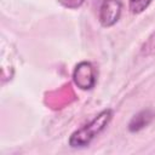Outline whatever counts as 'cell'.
<instances>
[{"instance_id":"obj_3","label":"cell","mask_w":155,"mask_h":155,"mask_svg":"<svg viewBox=\"0 0 155 155\" xmlns=\"http://www.w3.org/2000/svg\"><path fill=\"white\" fill-rule=\"evenodd\" d=\"M121 11L122 4L120 2V0H103L98 13L101 25L104 28H109L116 24L120 19Z\"/></svg>"},{"instance_id":"obj_7","label":"cell","mask_w":155,"mask_h":155,"mask_svg":"<svg viewBox=\"0 0 155 155\" xmlns=\"http://www.w3.org/2000/svg\"><path fill=\"white\" fill-rule=\"evenodd\" d=\"M57 1L61 6L68 10H76L80 6H82L85 2V0H57Z\"/></svg>"},{"instance_id":"obj_4","label":"cell","mask_w":155,"mask_h":155,"mask_svg":"<svg viewBox=\"0 0 155 155\" xmlns=\"http://www.w3.org/2000/svg\"><path fill=\"white\" fill-rule=\"evenodd\" d=\"M155 119V110L148 108L138 111L128 122V131L130 132H138L147 127L153 120Z\"/></svg>"},{"instance_id":"obj_2","label":"cell","mask_w":155,"mask_h":155,"mask_svg":"<svg viewBox=\"0 0 155 155\" xmlns=\"http://www.w3.org/2000/svg\"><path fill=\"white\" fill-rule=\"evenodd\" d=\"M96 69L92 63L82 61L75 65L73 71V81L80 90L87 91L93 88L96 85Z\"/></svg>"},{"instance_id":"obj_1","label":"cell","mask_w":155,"mask_h":155,"mask_svg":"<svg viewBox=\"0 0 155 155\" xmlns=\"http://www.w3.org/2000/svg\"><path fill=\"white\" fill-rule=\"evenodd\" d=\"M113 119V110L110 108L103 109L98 113L88 124L75 130L69 137V145L71 148H84L90 145V143L104 131Z\"/></svg>"},{"instance_id":"obj_5","label":"cell","mask_w":155,"mask_h":155,"mask_svg":"<svg viewBox=\"0 0 155 155\" xmlns=\"http://www.w3.org/2000/svg\"><path fill=\"white\" fill-rule=\"evenodd\" d=\"M153 0H128V8L133 15H139L151 4Z\"/></svg>"},{"instance_id":"obj_6","label":"cell","mask_w":155,"mask_h":155,"mask_svg":"<svg viewBox=\"0 0 155 155\" xmlns=\"http://www.w3.org/2000/svg\"><path fill=\"white\" fill-rule=\"evenodd\" d=\"M140 53L143 56L155 54V31H153L150 36L144 41V44L140 47Z\"/></svg>"}]
</instances>
